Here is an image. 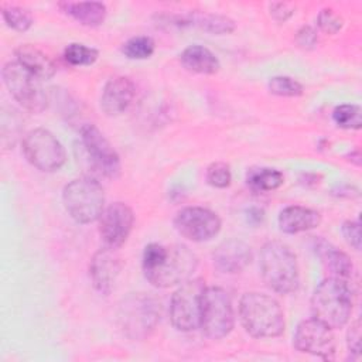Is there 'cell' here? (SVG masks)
<instances>
[{"instance_id":"1","label":"cell","mask_w":362,"mask_h":362,"mask_svg":"<svg viewBox=\"0 0 362 362\" xmlns=\"http://www.w3.org/2000/svg\"><path fill=\"white\" fill-rule=\"evenodd\" d=\"M239 318L255 338H274L283 334L286 321L279 301L264 293L249 291L240 297Z\"/></svg>"},{"instance_id":"2","label":"cell","mask_w":362,"mask_h":362,"mask_svg":"<svg viewBox=\"0 0 362 362\" xmlns=\"http://www.w3.org/2000/svg\"><path fill=\"white\" fill-rule=\"evenodd\" d=\"M354 305L352 288L346 279H324L311 297V311L314 318L329 328H342L351 318Z\"/></svg>"},{"instance_id":"3","label":"cell","mask_w":362,"mask_h":362,"mask_svg":"<svg viewBox=\"0 0 362 362\" xmlns=\"http://www.w3.org/2000/svg\"><path fill=\"white\" fill-rule=\"evenodd\" d=\"M260 273L264 283L279 294H290L298 287V264L293 250L283 242L270 240L260 250Z\"/></svg>"},{"instance_id":"4","label":"cell","mask_w":362,"mask_h":362,"mask_svg":"<svg viewBox=\"0 0 362 362\" xmlns=\"http://www.w3.org/2000/svg\"><path fill=\"white\" fill-rule=\"evenodd\" d=\"M117 321L130 339H146L160 321V303L147 293H132L119 304Z\"/></svg>"},{"instance_id":"5","label":"cell","mask_w":362,"mask_h":362,"mask_svg":"<svg viewBox=\"0 0 362 362\" xmlns=\"http://www.w3.org/2000/svg\"><path fill=\"white\" fill-rule=\"evenodd\" d=\"M62 202L75 222L92 223L105 209V192L95 178L79 177L64 187Z\"/></svg>"},{"instance_id":"6","label":"cell","mask_w":362,"mask_h":362,"mask_svg":"<svg viewBox=\"0 0 362 362\" xmlns=\"http://www.w3.org/2000/svg\"><path fill=\"white\" fill-rule=\"evenodd\" d=\"M197 266V255L188 246L174 243L165 246V252L156 266L144 270V277L150 284L167 288L191 279Z\"/></svg>"},{"instance_id":"7","label":"cell","mask_w":362,"mask_h":362,"mask_svg":"<svg viewBox=\"0 0 362 362\" xmlns=\"http://www.w3.org/2000/svg\"><path fill=\"white\" fill-rule=\"evenodd\" d=\"M235 324V313L229 294L222 287H206L202 296L199 328L211 339L226 337Z\"/></svg>"},{"instance_id":"8","label":"cell","mask_w":362,"mask_h":362,"mask_svg":"<svg viewBox=\"0 0 362 362\" xmlns=\"http://www.w3.org/2000/svg\"><path fill=\"white\" fill-rule=\"evenodd\" d=\"M206 286L199 277L188 279L174 291L170 301V320L174 328L189 332L199 328L202 296Z\"/></svg>"},{"instance_id":"9","label":"cell","mask_w":362,"mask_h":362,"mask_svg":"<svg viewBox=\"0 0 362 362\" xmlns=\"http://www.w3.org/2000/svg\"><path fill=\"white\" fill-rule=\"evenodd\" d=\"M1 76L10 95L27 110L42 112L47 107L48 99L41 79L27 71L17 61L7 62L1 69Z\"/></svg>"},{"instance_id":"10","label":"cell","mask_w":362,"mask_h":362,"mask_svg":"<svg viewBox=\"0 0 362 362\" xmlns=\"http://www.w3.org/2000/svg\"><path fill=\"white\" fill-rule=\"evenodd\" d=\"M23 153L27 161L44 173L59 170L66 160L61 141L47 129L30 130L23 139Z\"/></svg>"},{"instance_id":"11","label":"cell","mask_w":362,"mask_h":362,"mask_svg":"<svg viewBox=\"0 0 362 362\" xmlns=\"http://www.w3.org/2000/svg\"><path fill=\"white\" fill-rule=\"evenodd\" d=\"M177 232L192 242H206L215 238L221 230L219 216L202 206H185L174 218Z\"/></svg>"},{"instance_id":"12","label":"cell","mask_w":362,"mask_h":362,"mask_svg":"<svg viewBox=\"0 0 362 362\" xmlns=\"http://www.w3.org/2000/svg\"><path fill=\"white\" fill-rule=\"evenodd\" d=\"M81 141L92 161V164L107 178L120 175V157L105 134L92 123L81 127Z\"/></svg>"},{"instance_id":"13","label":"cell","mask_w":362,"mask_h":362,"mask_svg":"<svg viewBox=\"0 0 362 362\" xmlns=\"http://www.w3.org/2000/svg\"><path fill=\"white\" fill-rule=\"evenodd\" d=\"M293 344L300 352L315 355L325 361L332 359L335 354V337L332 328L314 317L304 320L297 325Z\"/></svg>"},{"instance_id":"14","label":"cell","mask_w":362,"mask_h":362,"mask_svg":"<svg viewBox=\"0 0 362 362\" xmlns=\"http://www.w3.org/2000/svg\"><path fill=\"white\" fill-rule=\"evenodd\" d=\"M134 223V214L124 202L106 206L99 218V233L106 247L117 249L129 238Z\"/></svg>"},{"instance_id":"15","label":"cell","mask_w":362,"mask_h":362,"mask_svg":"<svg viewBox=\"0 0 362 362\" xmlns=\"http://www.w3.org/2000/svg\"><path fill=\"white\" fill-rule=\"evenodd\" d=\"M119 273L120 260L115 253V249L105 246L92 256L89 263V277L93 287L100 294L107 296L113 290Z\"/></svg>"},{"instance_id":"16","label":"cell","mask_w":362,"mask_h":362,"mask_svg":"<svg viewBox=\"0 0 362 362\" xmlns=\"http://www.w3.org/2000/svg\"><path fill=\"white\" fill-rule=\"evenodd\" d=\"M136 95V88L127 76H115L109 79L100 95V109L107 116L122 115L129 109Z\"/></svg>"},{"instance_id":"17","label":"cell","mask_w":362,"mask_h":362,"mask_svg":"<svg viewBox=\"0 0 362 362\" xmlns=\"http://www.w3.org/2000/svg\"><path fill=\"white\" fill-rule=\"evenodd\" d=\"M215 267L222 273H239L252 262V250L247 243L239 239L222 242L212 255Z\"/></svg>"},{"instance_id":"18","label":"cell","mask_w":362,"mask_h":362,"mask_svg":"<svg viewBox=\"0 0 362 362\" xmlns=\"http://www.w3.org/2000/svg\"><path fill=\"white\" fill-rule=\"evenodd\" d=\"M173 20H174L173 24L195 27L216 35L230 34L236 28V24L232 18L222 14L205 13V11H189L185 14H177V16H173Z\"/></svg>"},{"instance_id":"19","label":"cell","mask_w":362,"mask_h":362,"mask_svg":"<svg viewBox=\"0 0 362 362\" xmlns=\"http://www.w3.org/2000/svg\"><path fill=\"white\" fill-rule=\"evenodd\" d=\"M277 222L281 232L294 235L315 229L321 223V215L313 208L291 205L280 211Z\"/></svg>"},{"instance_id":"20","label":"cell","mask_w":362,"mask_h":362,"mask_svg":"<svg viewBox=\"0 0 362 362\" xmlns=\"http://www.w3.org/2000/svg\"><path fill=\"white\" fill-rule=\"evenodd\" d=\"M14 55L20 65H23L41 81L52 78L57 72L54 61L45 52L31 44H21L16 48Z\"/></svg>"},{"instance_id":"21","label":"cell","mask_w":362,"mask_h":362,"mask_svg":"<svg viewBox=\"0 0 362 362\" xmlns=\"http://www.w3.org/2000/svg\"><path fill=\"white\" fill-rule=\"evenodd\" d=\"M314 247H315V253L318 255L321 263L334 277L348 279L352 276L354 263L345 252L339 250L332 243H329L324 239L315 240Z\"/></svg>"},{"instance_id":"22","label":"cell","mask_w":362,"mask_h":362,"mask_svg":"<svg viewBox=\"0 0 362 362\" xmlns=\"http://www.w3.org/2000/svg\"><path fill=\"white\" fill-rule=\"evenodd\" d=\"M181 64L191 72L212 75L216 74L221 68L218 57L206 47L194 44L187 47L180 55Z\"/></svg>"},{"instance_id":"23","label":"cell","mask_w":362,"mask_h":362,"mask_svg":"<svg viewBox=\"0 0 362 362\" xmlns=\"http://www.w3.org/2000/svg\"><path fill=\"white\" fill-rule=\"evenodd\" d=\"M59 7L75 21L86 27H98L106 18V6L100 1H62Z\"/></svg>"},{"instance_id":"24","label":"cell","mask_w":362,"mask_h":362,"mask_svg":"<svg viewBox=\"0 0 362 362\" xmlns=\"http://www.w3.org/2000/svg\"><path fill=\"white\" fill-rule=\"evenodd\" d=\"M246 181H247V185L252 189L260 191V192H266V191L277 189L283 184L284 177L276 168L255 167V168H250L247 171Z\"/></svg>"},{"instance_id":"25","label":"cell","mask_w":362,"mask_h":362,"mask_svg":"<svg viewBox=\"0 0 362 362\" xmlns=\"http://www.w3.org/2000/svg\"><path fill=\"white\" fill-rule=\"evenodd\" d=\"M62 57L65 62L72 66H88L96 62L99 57V51L85 44L72 42L65 47Z\"/></svg>"},{"instance_id":"26","label":"cell","mask_w":362,"mask_h":362,"mask_svg":"<svg viewBox=\"0 0 362 362\" xmlns=\"http://www.w3.org/2000/svg\"><path fill=\"white\" fill-rule=\"evenodd\" d=\"M154 49H156V42L148 35L132 37L122 47V52L124 54V57L130 59H147L153 55Z\"/></svg>"},{"instance_id":"27","label":"cell","mask_w":362,"mask_h":362,"mask_svg":"<svg viewBox=\"0 0 362 362\" xmlns=\"http://www.w3.org/2000/svg\"><path fill=\"white\" fill-rule=\"evenodd\" d=\"M335 124L341 129H359L362 124V110L358 105L342 103L338 105L332 112Z\"/></svg>"},{"instance_id":"28","label":"cell","mask_w":362,"mask_h":362,"mask_svg":"<svg viewBox=\"0 0 362 362\" xmlns=\"http://www.w3.org/2000/svg\"><path fill=\"white\" fill-rule=\"evenodd\" d=\"M1 16L6 24L16 31H27L34 23L31 13L20 6H4Z\"/></svg>"},{"instance_id":"29","label":"cell","mask_w":362,"mask_h":362,"mask_svg":"<svg viewBox=\"0 0 362 362\" xmlns=\"http://www.w3.org/2000/svg\"><path fill=\"white\" fill-rule=\"evenodd\" d=\"M269 90L277 96L297 98L303 95V85L290 76H273L269 81Z\"/></svg>"},{"instance_id":"30","label":"cell","mask_w":362,"mask_h":362,"mask_svg":"<svg viewBox=\"0 0 362 362\" xmlns=\"http://www.w3.org/2000/svg\"><path fill=\"white\" fill-rule=\"evenodd\" d=\"M205 177H206V181L209 185H212L215 188H226L230 185V181H232L230 167L222 161L212 163L206 168Z\"/></svg>"},{"instance_id":"31","label":"cell","mask_w":362,"mask_h":362,"mask_svg":"<svg viewBox=\"0 0 362 362\" xmlns=\"http://www.w3.org/2000/svg\"><path fill=\"white\" fill-rule=\"evenodd\" d=\"M317 24L324 33L337 34L342 28L344 20L332 8H322L317 16Z\"/></svg>"},{"instance_id":"32","label":"cell","mask_w":362,"mask_h":362,"mask_svg":"<svg viewBox=\"0 0 362 362\" xmlns=\"http://www.w3.org/2000/svg\"><path fill=\"white\" fill-rule=\"evenodd\" d=\"M342 236L355 250H361V226L356 221H345L342 223Z\"/></svg>"},{"instance_id":"33","label":"cell","mask_w":362,"mask_h":362,"mask_svg":"<svg viewBox=\"0 0 362 362\" xmlns=\"http://www.w3.org/2000/svg\"><path fill=\"white\" fill-rule=\"evenodd\" d=\"M346 345L351 354L359 356L361 354V321L355 320L346 332Z\"/></svg>"},{"instance_id":"34","label":"cell","mask_w":362,"mask_h":362,"mask_svg":"<svg viewBox=\"0 0 362 362\" xmlns=\"http://www.w3.org/2000/svg\"><path fill=\"white\" fill-rule=\"evenodd\" d=\"M297 44L304 49H313L318 42L317 31L310 25H303L297 31Z\"/></svg>"},{"instance_id":"35","label":"cell","mask_w":362,"mask_h":362,"mask_svg":"<svg viewBox=\"0 0 362 362\" xmlns=\"http://www.w3.org/2000/svg\"><path fill=\"white\" fill-rule=\"evenodd\" d=\"M269 10L270 16L279 23L287 21L294 13V7L290 3H272L269 6Z\"/></svg>"},{"instance_id":"36","label":"cell","mask_w":362,"mask_h":362,"mask_svg":"<svg viewBox=\"0 0 362 362\" xmlns=\"http://www.w3.org/2000/svg\"><path fill=\"white\" fill-rule=\"evenodd\" d=\"M246 219L252 225H259L264 219V212H263V209H260L257 206H252L246 211Z\"/></svg>"}]
</instances>
